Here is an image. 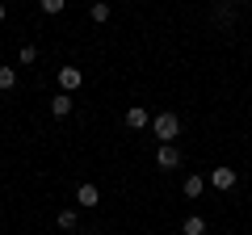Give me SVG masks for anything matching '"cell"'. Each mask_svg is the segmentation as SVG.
I'll use <instances>...</instances> for the list:
<instances>
[{"label": "cell", "instance_id": "6da1fadb", "mask_svg": "<svg viewBox=\"0 0 252 235\" xmlns=\"http://www.w3.org/2000/svg\"><path fill=\"white\" fill-rule=\"evenodd\" d=\"M152 130L160 135V143H172V139H177V130H181V118H177V114H156Z\"/></svg>", "mask_w": 252, "mask_h": 235}, {"label": "cell", "instance_id": "7a4b0ae2", "mask_svg": "<svg viewBox=\"0 0 252 235\" xmlns=\"http://www.w3.org/2000/svg\"><path fill=\"white\" fill-rule=\"evenodd\" d=\"M156 164H160L164 172H168V168H177V164H181V151H177L172 143H160V151H156Z\"/></svg>", "mask_w": 252, "mask_h": 235}, {"label": "cell", "instance_id": "3957f363", "mask_svg": "<svg viewBox=\"0 0 252 235\" xmlns=\"http://www.w3.org/2000/svg\"><path fill=\"white\" fill-rule=\"evenodd\" d=\"M80 80H84L80 67H59V88L63 92H76V88H80Z\"/></svg>", "mask_w": 252, "mask_h": 235}, {"label": "cell", "instance_id": "277c9868", "mask_svg": "<svg viewBox=\"0 0 252 235\" xmlns=\"http://www.w3.org/2000/svg\"><path fill=\"white\" fill-rule=\"evenodd\" d=\"M147 122H152V118H147L143 105H130V109H126V126H130V130H143Z\"/></svg>", "mask_w": 252, "mask_h": 235}, {"label": "cell", "instance_id": "5b68a950", "mask_svg": "<svg viewBox=\"0 0 252 235\" xmlns=\"http://www.w3.org/2000/svg\"><path fill=\"white\" fill-rule=\"evenodd\" d=\"M210 185H215V189H231L235 185V168H215L210 172Z\"/></svg>", "mask_w": 252, "mask_h": 235}, {"label": "cell", "instance_id": "8992f818", "mask_svg": "<svg viewBox=\"0 0 252 235\" xmlns=\"http://www.w3.org/2000/svg\"><path fill=\"white\" fill-rule=\"evenodd\" d=\"M72 105H76L72 92H59V97L51 101V114H55V118H67V114H72Z\"/></svg>", "mask_w": 252, "mask_h": 235}, {"label": "cell", "instance_id": "52a82bcc", "mask_svg": "<svg viewBox=\"0 0 252 235\" xmlns=\"http://www.w3.org/2000/svg\"><path fill=\"white\" fill-rule=\"evenodd\" d=\"M76 202H80V206H97V202H101V193H97V185H80V189H76Z\"/></svg>", "mask_w": 252, "mask_h": 235}, {"label": "cell", "instance_id": "ba28073f", "mask_svg": "<svg viewBox=\"0 0 252 235\" xmlns=\"http://www.w3.org/2000/svg\"><path fill=\"white\" fill-rule=\"evenodd\" d=\"M181 231H185V235H206V218H198V214H189L185 223H181Z\"/></svg>", "mask_w": 252, "mask_h": 235}, {"label": "cell", "instance_id": "9c48e42d", "mask_svg": "<svg viewBox=\"0 0 252 235\" xmlns=\"http://www.w3.org/2000/svg\"><path fill=\"white\" fill-rule=\"evenodd\" d=\"M181 189H185V198H198V193L206 189V181H202V176H185V185H181Z\"/></svg>", "mask_w": 252, "mask_h": 235}, {"label": "cell", "instance_id": "30bf717a", "mask_svg": "<svg viewBox=\"0 0 252 235\" xmlns=\"http://www.w3.org/2000/svg\"><path fill=\"white\" fill-rule=\"evenodd\" d=\"M93 21H97V26H105V21H109V4H105V0H93Z\"/></svg>", "mask_w": 252, "mask_h": 235}, {"label": "cell", "instance_id": "8fae6325", "mask_svg": "<svg viewBox=\"0 0 252 235\" xmlns=\"http://www.w3.org/2000/svg\"><path fill=\"white\" fill-rule=\"evenodd\" d=\"M38 9H42L46 17H55V13H63V9H67V0H38Z\"/></svg>", "mask_w": 252, "mask_h": 235}, {"label": "cell", "instance_id": "7c38bea8", "mask_svg": "<svg viewBox=\"0 0 252 235\" xmlns=\"http://www.w3.org/2000/svg\"><path fill=\"white\" fill-rule=\"evenodd\" d=\"M13 84H17V72L13 67H0V92H9Z\"/></svg>", "mask_w": 252, "mask_h": 235}, {"label": "cell", "instance_id": "4fadbf2b", "mask_svg": "<svg viewBox=\"0 0 252 235\" xmlns=\"http://www.w3.org/2000/svg\"><path fill=\"white\" fill-rule=\"evenodd\" d=\"M17 59H21V67H30V63H38V46H21V55H17Z\"/></svg>", "mask_w": 252, "mask_h": 235}, {"label": "cell", "instance_id": "5bb4252c", "mask_svg": "<svg viewBox=\"0 0 252 235\" xmlns=\"http://www.w3.org/2000/svg\"><path fill=\"white\" fill-rule=\"evenodd\" d=\"M59 227L63 231H76V210H59Z\"/></svg>", "mask_w": 252, "mask_h": 235}, {"label": "cell", "instance_id": "9a60e30c", "mask_svg": "<svg viewBox=\"0 0 252 235\" xmlns=\"http://www.w3.org/2000/svg\"><path fill=\"white\" fill-rule=\"evenodd\" d=\"M210 13H215V21H231V4H215Z\"/></svg>", "mask_w": 252, "mask_h": 235}, {"label": "cell", "instance_id": "2e32d148", "mask_svg": "<svg viewBox=\"0 0 252 235\" xmlns=\"http://www.w3.org/2000/svg\"><path fill=\"white\" fill-rule=\"evenodd\" d=\"M4 17H9V9H4V0H0V21H4Z\"/></svg>", "mask_w": 252, "mask_h": 235}]
</instances>
